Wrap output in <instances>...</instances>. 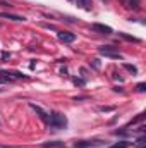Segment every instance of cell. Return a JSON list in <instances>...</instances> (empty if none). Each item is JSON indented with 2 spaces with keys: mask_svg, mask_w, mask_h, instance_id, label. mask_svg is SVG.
I'll return each instance as SVG.
<instances>
[{
  "mask_svg": "<svg viewBox=\"0 0 146 148\" xmlns=\"http://www.w3.org/2000/svg\"><path fill=\"white\" fill-rule=\"evenodd\" d=\"M48 129H52V131H60V129H65V126H67V119H65V115L64 114H60V112H52V114H48Z\"/></svg>",
  "mask_w": 146,
  "mask_h": 148,
  "instance_id": "cell-1",
  "label": "cell"
},
{
  "mask_svg": "<svg viewBox=\"0 0 146 148\" xmlns=\"http://www.w3.org/2000/svg\"><path fill=\"white\" fill-rule=\"evenodd\" d=\"M98 52H100L102 55H105V57L122 59V55H120V52L117 50V47H112V45H103V47H100V48H98Z\"/></svg>",
  "mask_w": 146,
  "mask_h": 148,
  "instance_id": "cell-2",
  "label": "cell"
},
{
  "mask_svg": "<svg viewBox=\"0 0 146 148\" xmlns=\"http://www.w3.org/2000/svg\"><path fill=\"white\" fill-rule=\"evenodd\" d=\"M57 38L62 41V43H72L76 40V35L74 33H69V31H59L57 33Z\"/></svg>",
  "mask_w": 146,
  "mask_h": 148,
  "instance_id": "cell-3",
  "label": "cell"
},
{
  "mask_svg": "<svg viewBox=\"0 0 146 148\" xmlns=\"http://www.w3.org/2000/svg\"><path fill=\"white\" fill-rule=\"evenodd\" d=\"M120 2L129 10H139V7H141V0H120Z\"/></svg>",
  "mask_w": 146,
  "mask_h": 148,
  "instance_id": "cell-4",
  "label": "cell"
},
{
  "mask_svg": "<svg viewBox=\"0 0 146 148\" xmlns=\"http://www.w3.org/2000/svg\"><path fill=\"white\" fill-rule=\"evenodd\" d=\"M103 141L95 140V141H76V148H93V147H100Z\"/></svg>",
  "mask_w": 146,
  "mask_h": 148,
  "instance_id": "cell-5",
  "label": "cell"
},
{
  "mask_svg": "<svg viewBox=\"0 0 146 148\" xmlns=\"http://www.w3.org/2000/svg\"><path fill=\"white\" fill-rule=\"evenodd\" d=\"M91 29H93V31H96V33H100V35H110V33H112V28H110V26L98 24V23H96V24H93V26H91Z\"/></svg>",
  "mask_w": 146,
  "mask_h": 148,
  "instance_id": "cell-6",
  "label": "cell"
},
{
  "mask_svg": "<svg viewBox=\"0 0 146 148\" xmlns=\"http://www.w3.org/2000/svg\"><path fill=\"white\" fill-rule=\"evenodd\" d=\"M29 107H31L33 110L36 112V114H38V117H40V119H41L43 122H48V114H46V112L43 110L41 107H38V105H35V103H29Z\"/></svg>",
  "mask_w": 146,
  "mask_h": 148,
  "instance_id": "cell-7",
  "label": "cell"
},
{
  "mask_svg": "<svg viewBox=\"0 0 146 148\" xmlns=\"http://www.w3.org/2000/svg\"><path fill=\"white\" fill-rule=\"evenodd\" d=\"M71 2L84 10H91V0H71Z\"/></svg>",
  "mask_w": 146,
  "mask_h": 148,
  "instance_id": "cell-8",
  "label": "cell"
},
{
  "mask_svg": "<svg viewBox=\"0 0 146 148\" xmlns=\"http://www.w3.org/2000/svg\"><path fill=\"white\" fill-rule=\"evenodd\" d=\"M0 17L3 19H12V21H26L24 16H17V14H7V12H0Z\"/></svg>",
  "mask_w": 146,
  "mask_h": 148,
  "instance_id": "cell-9",
  "label": "cell"
},
{
  "mask_svg": "<svg viewBox=\"0 0 146 148\" xmlns=\"http://www.w3.org/2000/svg\"><path fill=\"white\" fill-rule=\"evenodd\" d=\"M129 145H131L129 141H119V143H115V145H112L110 148H127Z\"/></svg>",
  "mask_w": 146,
  "mask_h": 148,
  "instance_id": "cell-10",
  "label": "cell"
},
{
  "mask_svg": "<svg viewBox=\"0 0 146 148\" xmlns=\"http://www.w3.org/2000/svg\"><path fill=\"white\" fill-rule=\"evenodd\" d=\"M119 36H122L124 40H127V41H139L138 38H134V36H129V35H126V33H119Z\"/></svg>",
  "mask_w": 146,
  "mask_h": 148,
  "instance_id": "cell-11",
  "label": "cell"
},
{
  "mask_svg": "<svg viewBox=\"0 0 146 148\" xmlns=\"http://www.w3.org/2000/svg\"><path fill=\"white\" fill-rule=\"evenodd\" d=\"M124 67L129 71V73H132V74H138V67H134V66H131V64H124Z\"/></svg>",
  "mask_w": 146,
  "mask_h": 148,
  "instance_id": "cell-12",
  "label": "cell"
},
{
  "mask_svg": "<svg viewBox=\"0 0 146 148\" xmlns=\"http://www.w3.org/2000/svg\"><path fill=\"white\" fill-rule=\"evenodd\" d=\"M72 81H74V84H79V86H84L86 84V81L84 79H79V77H74Z\"/></svg>",
  "mask_w": 146,
  "mask_h": 148,
  "instance_id": "cell-13",
  "label": "cell"
},
{
  "mask_svg": "<svg viewBox=\"0 0 146 148\" xmlns=\"http://www.w3.org/2000/svg\"><path fill=\"white\" fill-rule=\"evenodd\" d=\"M62 145H64V143H60V141H53V143H45V145H43V147H62Z\"/></svg>",
  "mask_w": 146,
  "mask_h": 148,
  "instance_id": "cell-14",
  "label": "cell"
},
{
  "mask_svg": "<svg viewBox=\"0 0 146 148\" xmlns=\"http://www.w3.org/2000/svg\"><path fill=\"white\" fill-rule=\"evenodd\" d=\"M138 147H139V148H145V136H141V138L138 140Z\"/></svg>",
  "mask_w": 146,
  "mask_h": 148,
  "instance_id": "cell-15",
  "label": "cell"
},
{
  "mask_svg": "<svg viewBox=\"0 0 146 148\" xmlns=\"http://www.w3.org/2000/svg\"><path fill=\"white\" fill-rule=\"evenodd\" d=\"M145 90H146V84H145V83H139V84H138V91H141V93H143Z\"/></svg>",
  "mask_w": 146,
  "mask_h": 148,
  "instance_id": "cell-16",
  "label": "cell"
},
{
  "mask_svg": "<svg viewBox=\"0 0 146 148\" xmlns=\"http://www.w3.org/2000/svg\"><path fill=\"white\" fill-rule=\"evenodd\" d=\"M100 110L102 112H110V110H113V107H100Z\"/></svg>",
  "mask_w": 146,
  "mask_h": 148,
  "instance_id": "cell-17",
  "label": "cell"
}]
</instances>
